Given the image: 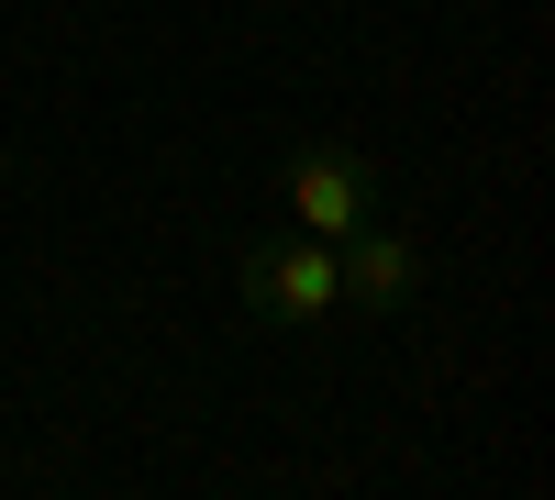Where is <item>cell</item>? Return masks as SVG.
Masks as SVG:
<instances>
[{
    "instance_id": "cell-1",
    "label": "cell",
    "mask_w": 555,
    "mask_h": 500,
    "mask_svg": "<svg viewBox=\"0 0 555 500\" xmlns=\"http://www.w3.org/2000/svg\"><path fill=\"white\" fill-rule=\"evenodd\" d=\"M245 300L267 311V323H289V334H311V323H334L345 311V267H334V245L322 234H256L245 245Z\"/></svg>"
},
{
    "instance_id": "cell-2",
    "label": "cell",
    "mask_w": 555,
    "mask_h": 500,
    "mask_svg": "<svg viewBox=\"0 0 555 500\" xmlns=\"http://www.w3.org/2000/svg\"><path fill=\"white\" fill-rule=\"evenodd\" d=\"M366 211H378V156H356V145H300L289 156V222L300 234L345 245Z\"/></svg>"
},
{
    "instance_id": "cell-3",
    "label": "cell",
    "mask_w": 555,
    "mask_h": 500,
    "mask_svg": "<svg viewBox=\"0 0 555 500\" xmlns=\"http://www.w3.org/2000/svg\"><path fill=\"white\" fill-rule=\"evenodd\" d=\"M334 267H345V311H400L411 290H423V234H400V222L366 211L334 245Z\"/></svg>"
},
{
    "instance_id": "cell-4",
    "label": "cell",
    "mask_w": 555,
    "mask_h": 500,
    "mask_svg": "<svg viewBox=\"0 0 555 500\" xmlns=\"http://www.w3.org/2000/svg\"><path fill=\"white\" fill-rule=\"evenodd\" d=\"M0 178H12V145H0Z\"/></svg>"
}]
</instances>
